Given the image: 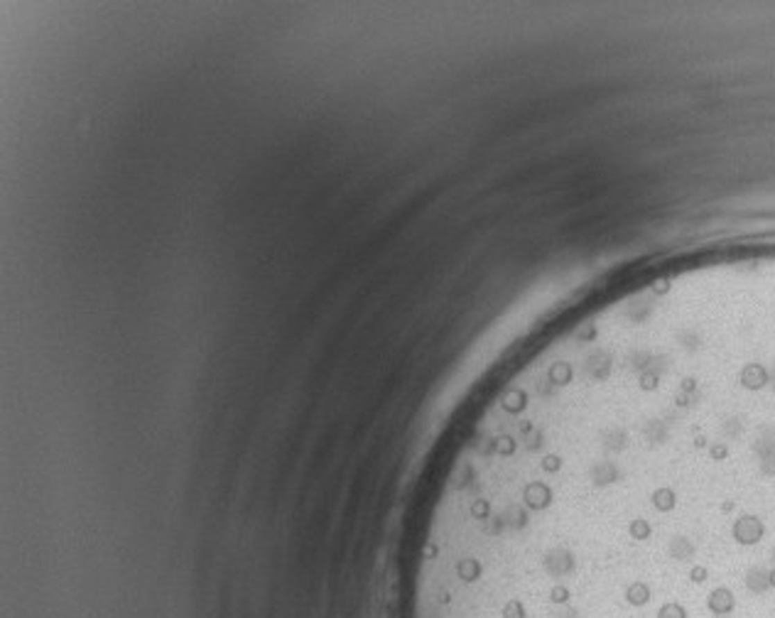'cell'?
Masks as SVG:
<instances>
[{"label":"cell","mask_w":775,"mask_h":618,"mask_svg":"<svg viewBox=\"0 0 775 618\" xmlns=\"http://www.w3.org/2000/svg\"><path fill=\"white\" fill-rule=\"evenodd\" d=\"M729 533H731V540L738 547H756L768 535V525H765V520L760 518L758 513H738L736 518L731 520Z\"/></svg>","instance_id":"6da1fadb"},{"label":"cell","mask_w":775,"mask_h":618,"mask_svg":"<svg viewBox=\"0 0 775 618\" xmlns=\"http://www.w3.org/2000/svg\"><path fill=\"white\" fill-rule=\"evenodd\" d=\"M665 555L677 565H695L697 560V542L687 533H672L665 542Z\"/></svg>","instance_id":"7a4b0ae2"},{"label":"cell","mask_w":775,"mask_h":618,"mask_svg":"<svg viewBox=\"0 0 775 618\" xmlns=\"http://www.w3.org/2000/svg\"><path fill=\"white\" fill-rule=\"evenodd\" d=\"M707 608L714 616H729L736 608V596H733V592L729 587H717L709 592Z\"/></svg>","instance_id":"3957f363"},{"label":"cell","mask_w":775,"mask_h":618,"mask_svg":"<svg viewBox=\"0 0 775 618\" xmlns=\"http://www.w3.org/2000/svg\"><path fill=\"white\" fill-rule=\"evenodd\" d=\"M768 572H770V567H765V565H751L749 569H746V576H744L746 589H749L751 594H756V596H763V594L770 589Z\"/></svg>","instance_id":"277c9868"},{"label":"cell","mask_w":775,"mask_h":618,"mask_svg":"<svg viewBox=\"0 0 775 618\" xmlns=\"http://www.w3.org/2000/svg\"><path fill=\"white\" fill-rule=\"evenodd\" d=\"M650 596H653V592H650V584L643 579H636L631 581L626 587V594H623V599H626L628 603H631L633 608H640L645 606V603L650 601Z\"/></svg>","instance_id":"5b68a950"},{"label":"cell","mask_w":775,"mask_h":618,"mask_svg":"<svg viewBox=\"0 0 775 618\" xmlns=\"http://www.w3.org/2000/svg\"><path fill=\"white\" fill-rule=\"evenodd\" d=\"M658 618H687V608L677 601H667L658 608Z\"/></svg>","instance_id":"8992f818"},{"label":"cell","mask_w":775,"mask_h":618,"mask_svg":"<svg viewBox=\"0 0 775 618\" xmlns=\"http://www.w3.org/2000/svg\"><path fill=\"white\" fill-rule=\"evenodd\" d=\"M687 579H690L692 584H704V581L709 579V569L704 565H699V562H695V565H690Z\"/></svg>","instance_id":"52a82bcc"},{"label":"cell","mask_w":775,"mask_h":618,"mask_svg":"<svg viewBox=\"0 0 775 618\" xmlns=\"http://www.w3.org/2000/svg\"><path fill=\"white\" fill-rule=\"evenodd\" d=\"M768 579H770V589H775V567H770V572H768Z\"/></svg>","instance_id":"ba28073f"}]
</instances>
